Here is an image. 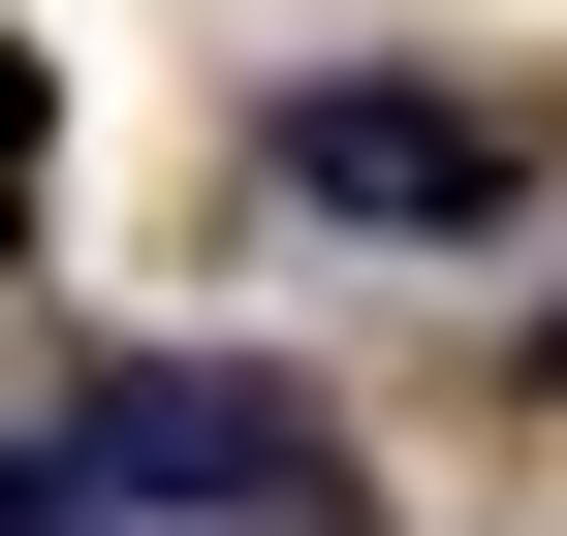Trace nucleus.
I'll use <instances>...</instances> for the list:
<instances>
[{
    "label": "nucleus",
    "instance_id": "2",
    "mask_svg": "<svg viewBox=\"0 0 567 536\" xmlns=\"http://www.w3.org/2000/svg\"><path fill=\"white\" fill-rule=\"evenodd\" d=\"M252 158L316 189V221H505V189H536V158H505L473 95H379V63H316V95H284Z\"/></svg>",
    "mask_w": 567,
    "mask_h": 536
},
{
    "label": "nucleus",
    "instance_id": "1",
    "mask_svg": "<svg viewBox=\"0 0 567 536\" xmlns=\"http://www.w3.org/2000/svg\"><path fill=\"white\" fill-rule=\"evenodd\" d=\"M63 505H189V536H347V442H316V379H221V348H126L95 411L32 442Z\"/></svg>",
    "mask_w": 567,
    "mask_h": 536
},
{
    "label": "nucleus",
    "instance_id": "3",
    "mask_svg": "<svg viewBox=\"0 0 567 536\" xmlns=\"http://www.w3.org/2000/svg\"><path fill=\"white\" fill-rule=\"evenodd\" d=\"M536 411H567V316H536Z\"/></svg>",
    "mask_w": 567,
    "mask_h": 536
}]
</instances>
